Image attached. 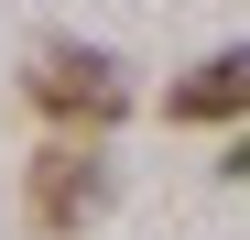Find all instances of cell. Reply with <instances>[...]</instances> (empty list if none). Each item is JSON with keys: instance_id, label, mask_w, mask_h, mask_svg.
<instances>
[{"instance_id": "6da1fadb", "label": "cell", "mask_w": 250, "mask_h": 240, "mask_svg": "<svg viewBox=\"0 0 250 240\" xmlns=\"http://www.w3.org/2000/svg\"><path fill=\"white\" fill-rule=\"evenodd\" d=\"M22 88H33V109H55V120H87V131L131 109V88H120V66H109L98 44H44Z\"/></svg>"}, {"instance_id": "7a4b0ae2", "label": "cell", "mask_w": 250, "mask_h": 240, "mask_svg": "<svg viewBox=\"0 0 250 240\" xmlns=\"http://www.w3.org/2000/svg\"><path fill=\"white\" fill-rule=\"evenodd\" d=\"M98 208H109V153H98V142L33 153V229H87Z\"/></svg>"}, {"instance_id": "3957f363", "label": "cell", "mask_w": 250, "mask_h": 240, "mask_svg": "<svg viewBox=\"0 0 250 240\" xmlns=\"http://www.w3.org/2000/svg\"><path fill=\"white\" fill-rule=\"evenodd\" d=\"M174 120H250V44L207 55L196 76H174V98H163Z\"/></svg>"}, {"instance_id": "277c9868", "label": "cell", "mask_w": 250, "mask_h": 240, "mask_svg": "<svg viewBox=\"0 0 250 240\" xmlns=\"http://www.w3.org/2000/svg\"><path fill=\"white\" fill-rule=\"evenodd\" d=\"M218 175H229V186H250V142H229V164H218Z\"/></svg>"}]
</instances>
